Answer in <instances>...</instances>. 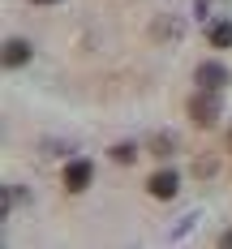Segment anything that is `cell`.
Masks as SVG:
<instances>
[{
  "label": "cell",
  "mask_w": 232,
  "mask_h": 249,
  "mask_svg": "<svg viewBox=\"0 0 232 249\" xmlns=\"http://www.w3.org/2000/svg\"><path fill=\"white\" fill-rule=\"evenodd\" d=\"M151 35H155V39H168V43H172V39L180 35V22H177V18H163V22H155V26H151Z\"/></svg>",
  "instance_id": "52a82bcc"
},
{
  "label": "cell",
  "mask_w": 232,
  "mask_h": 249,
  "mask_svg": "<svg viewBox=\"0 0 232 249\" xmlns=\"http://www.w3.org/2000/svg\"><path fill=\"white\" fill-rule=\"evenodd\" d=\"M90 180H95V163H90V159H69V163H65V172H60V185H65L69 194L90 189Z\"/></svg>",
  "instance_id": "7a4b0ae2"
},
{
  "label": "cell",
  "mask_w": 232,
  "mask_h": 249,
  "mask_svg": "<svg viewBox=\"0 0 232 249\" xmlns=\"http://www.w3.org/2000/svg\"><path fill=\"white\" fill-rule=\"evenodd\" d=\"M228 146H232V129H228Z\"/></svg>",
  "instance_id": "7c38bea8"
},
{
  "label": "cell",
  "mask_w": 232,
  "mask_h": 249,
  "mask_svg": "<svg viewBox=\"0 0 232 249\" xmlns=\"http://www.w3.org/2000/svg\"><path fill=\"white\" fill-rule=\"evenodd\" d=\"M107 155H112V163H125V168H129V163L138 159V146H133V142H116Z\"/></svg>",
  "instance_id": "ba28073f"
},
{
  "label": "cell",
  "mask_w": 232,
  "mask_h": 249,
  "mask_svg": "<svg viewBox=\"0 0 232 249\" xmlns=\"http://www.w3.org/2000/svg\"><path fill=\"white\" fill-rule=\"evenodd\" d=\"M206 43L211 48H232V18H219V22L206 26Z\"/></svg>",
  "instance_id": "8992f818"
},
{
  "label": "cell",
  "mask_w": 232,
  "mask_h": 249,
  "mask_svg": "<svg viewBox=\"0 0 232 249\" xmlns=\"http://www.w3.org/2000/svg\"><path fill=\"white\" fill-rule=\"evenodd\" d=\"M30 60V43L26 39H4V69H18Z\"/></svg>",
  "instance_id": "5b68a950"
},
{
  "label": "cell",
  "mask_w": 232,
  "mask_h": 249,
  "mask_svg": "<svg viewBox=\"0 0 232 249\" xmlns=\"http://www.w3.org/2000/svg\"><path fill=\"white\" fill-rule=\"evenodd\" d=\"M146 194L151 198H159V202H172L180 194V176L172 172V168H163V172H155L151 180H146Z\"/></svg>",
  "instance_id": "277c9868"
},
{
  "label": "cell",
  "mask_w": 232,
  "mask_h": 249,
  "mask_svg": "<svg viewBox=\"0 0 232 249\" xmlns=\"http://www.w3.org/2000/svg\"><path fill=\"white\" fill-rule=\"evenodd\" d=\"M30 4H56V0H30Z\"/></svg>",
  "instance_id": "8fae6325"
},
{
  "label": "cell",
  "mask_w": 232,
  "mask_h": 249,
  "mask_svg": "<svg viewBox=\"0 0 232 249\" xmlns=\"http://www.w3.org/2000/svg\"><path fill=\"white\" fill-rule=\"evenodd\" d=\"M219 90H206V86H198L194 90V99H189V116H194V124H202V129H211L215 124V116H219Z\"/></svg>",
  "instance_id": "6da1fadb"
},
{
  "label": "cell",
  "mask_w": 232,
  "mask_h": 249,
  "mask_svg": "<svg viewBox=\"0 0 232 249\" xmlns=\"http://www.w3.org/2000/svg\"><path fill=\"white\" fill-rule=\"evenodd\" d=\"M194 82L206 86V90H224V86L232 82V69L224 65V60H202V65L194 69Z\"/></svg>",
  "instance_id": "3957f363"
},
{
  "label": "cell",
  "mask_w": 232,
  "mask_h": 249,
  "mask_svg": "<svg viewBox=\"0 0 232 249\" xmlns=\"http://www.w3.org/2000/svg\"><path fill=\"white\" fill-rule=\"evenodd\" d=\"M172 146H177V142H172L168 133H163V138H151V155H155V159H168V155H172Z\"/></svg>",
  "instance_id": "9c48e42d"
},
{
  "label": "cell",
  "mask_w": 232,
  "mask_h": 249,
  "mask_svg": "<svg viewBox=\"0 0 232 249\" xmlns=\"http://www.w3.org/2000/svg\"><path fill=\"white\" fill-rule=\"evenodd\" d=\"M219 245H232V228H228V232H224V236H219Z\"/></svg>",
  "instance_id": "30bf717a"
}]
</instances>
